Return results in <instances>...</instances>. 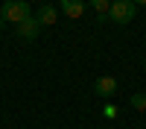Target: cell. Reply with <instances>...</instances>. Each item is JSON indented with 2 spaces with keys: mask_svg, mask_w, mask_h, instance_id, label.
<instances>
[{
  "mask_svg": "<svg viewBox=\"0 0 146 129\" xmlns=\"http://www.w3.org/2000/svg\"><path fill=\"white\" fill-rule=\"evenodd\" d=\"M94 91H96V97H114L117 94V79L114 76H100L96 85H94Z\"/></svg>",
  "mask_w": 146,
  "mask_h": 129,
  "instance_id": "cell-4",
  "label": "cell"
},
{
  "mask_svg": "<svg viewBox=\"0 0 146 129\" xmlns=\"http://www.w3.org/2000/svg\"><path fill=\"white\" fill-rule=\"evenodd\" d=\"M38 29H41V23L35 21V15H32V18H27L23 23L15 27V35H18L21 41H35V38H38Z\"/></svg>",
  "mask_w": 146,
  "mask_h": 129,
  "instance_id": "cell-3",
  "label": "cell"
},
{
  "mask_svg": "<svg viewBox=\"0 0 146 129\" xmlns=\"http://www.w3.org/2000/svg\"><path fill=\"white\" fill-rule=\"evenodd\" d=\"M56 18H58V9H56V6H41L38 15H35V21H38L41 27H53Z\"/></svg>",
  "mask_w": 146,
  "mask_h": 129,
  "instance_id": "cell-6",
  "label": "cell"
},
{
  "mask_svg": "<svg viewBox=\"0 0 146 129\" xmlns=\"http://www.w3.org/2000/svg\"><path fill=\"white\" fill-rule=\"evenodd\" d=\"M137 9H140V3H135V0H114L111 12H108V21L117 23V27H126V23L135 21Z\"/></svg>",
  "mask_w": 146,
  "mask_h": 129,
  "instance_id": "cell-1",
  "label": "cell"
},
{
  "mask_svg": "<svg viewBox=\"0 0 146 129\" xmlns=\"http://www.w3.org/2000/svg\"><path fill=\"white\" fill-rule=\"evenodd\" d=\"M58 9H62L67 18L79 21V18H82V12H85V3H82V0H62V6H58Z\"/></svg>",
  "mask_w": 146,
  "mask_h": 129,
  "instance_id": "cell-5",
  "label": "cell"
},
{
  "mask_svg": "<svg viewBox=\"0 0 146 129\" xmlns=\"http://www.w3.org/2000/svg\"><path fill=\"white\" fill-rule=\"evenodd\" d=\"M131 109H135V112H146V91L131 94Z\"/></svg>",
  "mask_w": 146,
  "mask_h": 129,
  "instance_id": "cell-8",
  "label": "cell"
},
{
  "mask_svg": "<svg viewBox=\"0 0 146 129\" xmlns=\"http://www.w3.org/2000/svg\"><path fill=\"white\" fill-rule=\"evenodd\" d=\"M94 9H96V18L100 21H108V12H111V3H108V0H94Z\"/></svg>",
  "mask_w": 146,
  "mask_h": 129,
  "instance_id": "cell-7",
  "label": "cell"
},
{
  "mask_svg": "<svg viewBox=\"0 0 146 129\" xmlns=\"http://www.w3.org/2000/svg\"><path fill=\"white\" fill-rule=\"evenodd\" d=\"M27 18H32L29 12V3H23V0H6L3 6H0V21L3 23H23Z\"/></svg>",
  "mask_w": 146,
  "mask_h": 129,
  "instance_id": "cell-2",
  "label": "cell"
}]
</instances>
